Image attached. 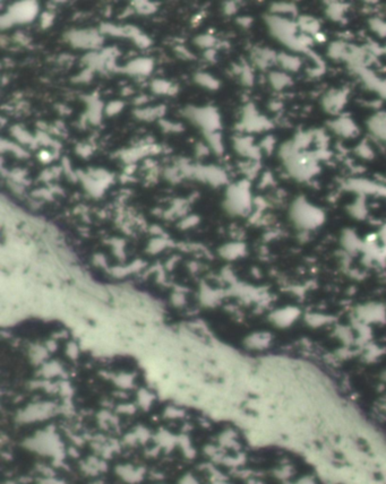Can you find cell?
<instances>
[{"mask_svg":"<svg viewBox=\"0 0 386 484\" xmlns=\"http://www.w3.org/2000/svg\"><path fill=\"white\" fill-rule=\"evenodd\" d=\"M15 11L13 13L17 20H23V21H30L32 20L35 13V6L34 5L30 4H24V5H17L14 8Z\"/></svg>","mask_w":386,"mask_h":484,"instance_id":"cell-1","label":"cell"},{"mask_svg":"<svg viewBox=\"0 0 386 484\" xmlns=\"http://www.w3.org/2000/svg\"><path fill=\"white\" fill-rule=\"evenodd\" d=\"M119 473L121 476L125 477V479H127V481H131V482L138 481V479H141L142 477L141 473H138L137 470L133 469L131 467H121L119 468Z\"/></svg>","mask_w":386,"mask_h":484,"instance_id":"cell-2","label":"cell"},{"mask_svg":"<svg viewBox=\"0 0 386 484\" xmlns=\"http://www.w3.org/2000/svg\"><path fill=\"white\" fill-rule=\"evenodd\" d=\"M181 484H196V482L191 477H186L183 478V481Z\"/></svg>","mask_w":386,"mask_h":484,"instance_id":"cell-3","label":"cell"}]
</instances>
